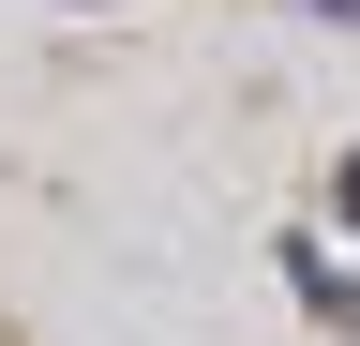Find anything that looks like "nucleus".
Listing matches in <instances>:
<instances>
[{
  "mask_svg": "<svg viewBox=\"0 0 360 346\" xmlns=\"http://www.w3.org/2000/svg\"><path fill=\"white\" fill-rule=\"evenodd\" d=\"M285 286H300V316L360 331V271H330V241H315V226H285Z\"/></svg>",
  "mask_w": 360,
  "mask_h": 346,
  "instance_id": "nucleus-1",
  "label": "nucleus"
},
{
  "mask_svg": "<svg viewBox=\"0 0 360 346\" xmlns=\"http://www.w3.org/2000/svg\"><path fill=\"white\" fill-rule=\"evenodd\" d=\"M330 211H345V226H360V151H330Z\"/></svg>",
  "mask_w": 360,
  "mask_h": 346,
  "instance_id": "nucleus-2",
  "label": "nucleus"
},
{
  "mask_svg": "<svg viewBox=\"0 0 360 346\" xmlns=\"http://www.w3.org/2000/svg\"><path fill=\"white\" fill-rule=\"evenodd\" d=\"M60 16H105V0H60Z\"/></svg>",
  "mask_w": 360,
  "mask_h": 346,
  "instance_id": "nucleus-4",
  "label": "nucleus"
},
{
  "mask_svg": "<svg viewBox=\"0 0 360 346\" xmlns=\"http://www.w3.org/2000/svg\"><path fill=\"white\" fill-rule=\"evenodd\" d=\"M285 16H315V30H360V0H285Z\"/></svg>",
  "mask_w": 360,
  "mask_h": 346,
  "instance_id": "nucleus-3",
  "label": "nucleus"
}]
</instances>
